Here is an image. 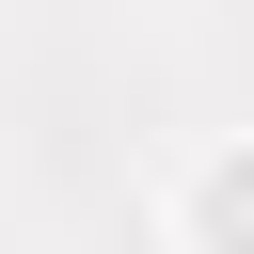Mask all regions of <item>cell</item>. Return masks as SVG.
Wrapping results in <instances>:
<instances>
[{"label":"cell","mask_w":254,"mask_h":254,"mask_svg":"<svg viewBox=\"0 0 254 254\" xmlns=\"http://www.w3.org/2000/svg\"><path fill=\"white\" fill-rule=\"evenodd\" d=\"M206 222H222V238H254V159H222V175H206Z\"/></svg>","instance_id":"obj_1"}]
</instances>
